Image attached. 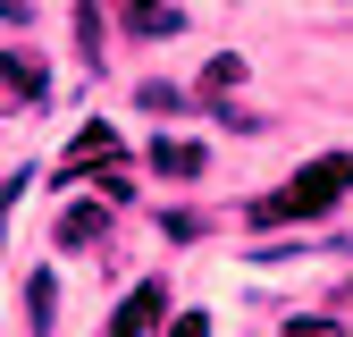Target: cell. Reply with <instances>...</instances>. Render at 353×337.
<instances>
[{"instance_id": "obj_1", "label": "cell", "mask_w": 353, "mask_h": 337, "mask_svg": "<svg viewBox=\"0 0 353 337\" xmlns=\"http://www.w3.org/2000/svg\"><path fill=\"white\" fill-rule=\"evenodd\" d=\"M353 194V152H320V160H303V177H286L278 194H252L244 220L252 228H286V220H320L328 202Z\"/></svg>"}, {"instance_id": "obj_2", "label": "cell", "mask_w": 353, "mask_h": 337, "mask_svg": "<svg viewBox=\"0 0 353 337\" xmlns=\"http://www.w3.org/2000/svg\"><path fill=\"white\" fill-rule=\"evenodd\" d=\"M110 152H118V126H110V118H84L76 135H68V152H59V168H51V177H59V186H76V177H93Z\"/></svg>"}, {"instance_id": "obj_3", "label": "cell", "mask_w": 353, "mask_h": 337, "mask_svg": "<svg viewBox=\"0 0 353 337\" xmlns=\"http://www.w3.org/2000/svg\"><path fill=\"white\" fill-rule=\"evenodd\" d=\"M51 102V68L34 51H0V110H42Z\"/></svg>"}, {"instance_id": "obj_4", "label": "cell", "mask_w": 353, "mask_h": 337, "mask_svg": "<svg viewBox=\"0 0 353 337\" xmlns=\"http://www.w3.org/2000/svg\"><path fill=\"white\" fill-rule=\"evenodd\" d=\"M110 17H118L126 42H176L185 34V17H176L168 0H110Z\"/></svg>"}, {"instance_id": "obj_5", "label": "cell", "mask_w": 353, "mask_h": 337, "mask_svg": "<svg viewBox=\"0 0 353 337\" xmlns=\"http://www.w3.org/2000/svg\"><path fill=\"white\" fill-rule=\"evenodd\" d=\"M59 253H93L101 236H110V202H76V211H59Z\"/></svg>"}, {"instance_id": "obj_6", "label": "cell", "mask_w": 353, "mask_h": 337, "mask_svg": "<svg viewBox=\"0 0 353 337\" xmlns=\"http://www.w3.org/2000/svg\"><path fill=\"white\" fill-rule=\"evenodd\" d=\"M160 304H168V287H160V278H143V287H135V295H126V304H118L110 337H143V329H160V320H168Z\"/></svg>"}, {"instance_id": "obj_7", "label": "cell", "mask_w": 353, "mask_h": 337, "mask_svg": "<svg viewBox=\"0 0 353 337\" xmlns=\"http://www.w3.org/2000/svg\"><path fill=\"white\" fill-rule=\"evenodd\" d=\"M152 168H160V177H176V186H194L202 168H210V152H202L194 135H160V144H152Z\"/></svg>"}, {"instance_id": "obj_8", "label": "cell", "mask_w": 353, "mask_h": 337, "mask_svg": "<svg viewBox=\"0 0 353 337\" xmlns=\"http://www.w3.org/2000/svg\"><path fill=\"white\" fill-rule=\"evenodd\" d=\"M76 59L84 68L110 59V9H101V0H76Z\"/></svg>"}, {"instance_id": "obj_9", "label": "cell", "mask_w": 353, "mask_h": 337, "mask_svg": "<svg viewBox=\"0 0 353 337\" xmlns=\"http://www.w3.org/2000/svg\"><path fill=\"white\" fill-rule=\"evenodd\" d=\"M152 118H185V110H202V93H176V84H143V93H135Z\"/></svg>"}, {"instance_id": "obj_10", "label": "cell", "mask_w": 353, "mask_h": 337, "mask_svg": "<svg viewBox=\"0 0 353 337\" xmlns=\"http://www.w3.org/2000/svg\"><path fill=\"white\" fill-rule=\"evenodd\" d=\"M26 304H34V329H51V312H59V278H51V270H34Z\"/></svg>"}, {"instance_id": "obj_11", "label": "cell", "mask_w": 353, "mask_h": 337, "mask_svg": "<svg viewBox=\"0 0 353 337\" xmlns=\"http://www.w3.org/2000/svg\"><path fill=\"white\" fill-rule=\"evenodd\" d=\"M228 84H244V59H236V51H219V59L202 68V93H228Z\"/></svg>"}, {"instance_id": "obj_12", "label": "cell", "mask_w": 353, "mask_h": 337, "mask_svg": "<svg viewBox=\"0 0 353 337\" xmlns=\"http://www.w3.org/2000/svg\"><path fill=\"white\" fill-rule=\"evenodd\" d=\"M101 194H110V202H126V194H135V186H126V152H110V168H101Z\"/></svg>"}, {"instance_id": "obj_13", "label": "cell", "mask_w": 353, "mask_h": 337, "mask_svg": "<svg viewBox=\"0 0 353 337\" xmlns=\"http://www.w3.org/2000/svg\"><path fill=\"white\" fill-rule=\"evenodd\" d=\"M168 337H210V312H168Z\"/></svg>"}, {"instance_id": "obj_14", "label": "cell", "mask_w": 353, "mask_h": 337, "mask_svg": "<svg viewBox=\"0 0 353 337\" xmlns=\"http://www.w3.org/2000/svg\"><path fill=\"white\" fill-rule=\"evenodd\" d=\"M0 17H9V26H26V17H34V0H0Z\"/></svg>"}]
</instances>
